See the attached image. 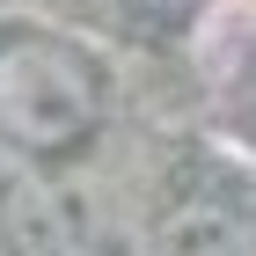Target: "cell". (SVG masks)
<instances>
[{
  "instance_id": "obj_1",
  "label": "cell",
  "mask_w": 256,
  "mask_h": 256,
  "mask_svg": "<svg viewBox=\"0 0 256 256\" xmlns=\"http://www.w3.org/2000/svg\"><path fill=\"white\" fill-rule=\"evenodd\" d=\"M102 124V80L74 44L15 30L0 37V139L22 154H74Z\"/></svg>"
},
{
  "instance_id": "obj_2",
  "label": "cell",
  "mask_w": 256,
  "mask_h": 256,
  "mask_svg": "<svg viewBox=\"0 0 256 256\" xmlns=\"http://www.w3.org/2000/svg\"><path fill=\"white\" fill-rule=\"evenodd\" d=\"M0 234H8V256H88V227H80L74 198L37 176L0 190Z\"/></svg>"
},
{
  "instance_id": "obj_3",
  "label": "cell",
  "mask_w": 256,
  "mask_h": 256,
  "mask_svg": "<svg viewBox=\"0 0 256 256\" xmlns=\"http://www.w3.org/2000/svg\"><path fill=\"white\" fill-rule=\"evenodd\" d=\"M146 256H256V234L234 205H212V198H190L176 212L154 220Z\"/></svg>"
},
{
  "instance_id": "obj_4",
  "label": "cell",
  "mask_w": 256,
  "mask_h": 256,
  "mask_svg": "<svg viewBox=\"0 0 256 256\" xmlns=\"http://www.w3.org/2000/svg\"><path fill=\"white\" fill-rule=\"evenodd\" d=\"M139 8H146V15H168V22H176V15H190L198 0H139Z\"/></svg>"
}]
</instances>
